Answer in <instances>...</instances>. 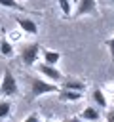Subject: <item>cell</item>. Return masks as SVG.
Listing matches in <instances>:
<instances>
[{"instance_id":"9a60e30c","label":"cell","mask_w":114,"mask_h":122,"mask_svg":"<svg viewBox=\"0 0 114 122\" xmlns=\"http://www.w3.org/2000/svg\"><path fill=\"white\" fill-rule=\"evenodd\" d=\"M10 112H11V103L8 99H0V118L10 116Z\"/></svg>"},{"instance_id":"8992f818","label":"cell","mask_w":114,"mask_h":122,"mask_svg":"<svg viewBox=\"0 0 114 122\" xmlns=\"http://www.w3.org/2000/svg\"><path fill=\"white\" fill-rule=\"evenodd\" d=\"M17 25H19V30L25 34H30V36L38 34V25L28 17H17Z\"/></svg>"},{"instance_id":"2e32d148","label":"cell","mask_w":114,"mask_h":122,"mask_svg":"<svg viewBox=\"0 0 114 122\" xmlns=\"http://www.w3.org/2000/svg\"><path fill=\"white\" fill-rule=\"evenodd\" d=\"M8 40L13 44V42H19L21 40V30H11L10 34H8Z\"/></svg>"},{"instance_id":"30bf717a","label":"cell","mask_w":114,"mask_h":122,"mask_svg":"<svg viewBox=\"0 0 114 122\" xmlns=\"http://www.w3.org/2000/svg\"><path fill=\"white\" fill-rule=\"evenodd\" d=\"M80 118L84 122H97L99 120V111L97 107H86L82 112H80Z\"/></svg>"},{"instance_id":"3957f363","label":"cell","mask_w":114,"mask_h":122,"mask_svg":"<svg viewBox=\"0 0 114 122\" xmlns=\"http://www.w3.org/2000/svg\"><path fill=\"white\" fill-rule=\"evenodd\" d=\"M40 51H42L40 44H36V42L25 44L21 48V51H19V57H21V61H23L25 67H32V65H36V61L40 57Z\"/></svg>"},{"instance_id":"5bb4252c","label":"cell","mask_w":114,"mask_h":122,"mask_svg":"<svg viewBox=\"0 0 114 122\" xmlns=\"http://www.w3.org/2000/svg\"><path fill=\"white\" fill-rule=\"evenodd\" d=\"M57 4H59V10L63 11V15H65V17H70V13H72L70 0H57Z\"/></svg>"},{"instance_id":"d6986e66","label":"cell","mask_w":114,"mask_h":122,"mask_svg":"<svg viewBox=\"0 0 114 122\" xmlns=\"http://www.w3.org/2000/svg\"><path fill=\"white\" fill-rule=\"evenodd\" d=\"M104 120H106V122H114V109L106 111V114H104Z\"/></svg>"},{"instance_id":"7c38bea8","label":"cell","mask_w":114,"mask_h":122,"mask_svg":"<svg viewBox=\"0 0 114 122\" xmlns=\"http://www.w3.org/2000/svg\"><path fill=\"white\" fill-rule=\"evenodd\" d=\"M13 51H15L13 44H11L6 36H2V38H0V55H2V57H11Z\"/></svg>"},{"instance_id":"52a82bcc","label":"cell","mask_w":114,"mask_h":122,"mask_svg":"<svg viewBox=\"0 0 114 122\" xmlns=\"http://www.w3.org/2000/svg\"><path fill=\"white\" fill-rule=\"evenodd\" d=\"M59 99L65 101V103H76L84 97V92H72V90H65V88H59Z\"/></svg>"},{"instance_id":"44dd1931","label":"cell","mask_w":114,"mask_h":122,"mask_svg":"<svg viewBox=\"0 0 114 122\" xmlns=\"http://www.w3.org/2000/svg\"><path fill=\"white\" fill-rule=\"evenodd\" d=\"M108 2H110V4H112V6H114V0H108Z\"/></svg>"},{"instance_id":"7a4b0ae2","label":"cell","mask_w":114,"mask_h":122,"mask_svg":"<svg viewBox=\"0 0 114 122\" xmlns=\"http://www.w3.org/2000/svg\"><path fill=\"white\" fill-rule=\"evenodd\" d=\"M17 93H19V84H17L13 72L10 69H6L4 74H2V80H0V95L11 97V95H17Z\"/></svg>"},{"instance_id":"4fadbf2b","label":"cell","mask_w":114,"mask_h":122,"mask_svg":"<svg viewBox=\"0 0 114 122\" xmlns=\"http://www.w3.org/2000/svg\"><path fill=\"white\" fill-rule=\"evenodd\" d=\"M0 6L8 10H15V11H25V6L19 0H0Z\"/></svg>"},{"instance_id":"e0dca14e","label":"cell","mask_w":114,"mask_h":122,"mask_svg":"<svg viewBox=\"0 0 114 122\" xmlns=\"http://www.w3.org/2000/svg\"><path fill=\"white\" fill-rule=\"evenodd\" d=\"M104 46L108 48V51H110V57L114 59V36H112V38H106V40H104Z\"/></svg>"},{"instance_id":"6da1fadb","label":"cell","mask_w":114,"mask_h":122,"mask_svg":"<svg viewBox=\"0 0 114 122\" xmlns=\"http://www.w3.org/2000/svg\"><path fill=\"white\" fill-rule=\"evenodd\" d=\"M53 92H59V86L53 84V82H48L40 76H32L30 78V99H38L42 95H48V93H53Z\"/></svg>"},{"instance_id":"5b68a950","label":"cell","mask_w":114,"mask_h":122,"mask_svg":"<svg viewBox=\"0 0 114 122\" xmlns=\"http://www.w3.org/2000/svg\"><path fill=\"white\" fill-rule=\"evenodd\" d=\"M99 10H97V0H78V6H76V11L74 15L76 17H84V15H97Z\"/></svg>"},{"instance_id":"ba28073f","label":"cell","mask_w":114,"mask_h":122,"mask_svg":"<svg viewBox=\"0 0 114 122\" xmlns=\"http://www.w3.org/2000/svg\"><path fill=\"white\" fill-rule=\"evenodd\" d=\"M63 88L65 90H72V92H84L86 90V84L78 78H72V76H65L63 78Z\"/></svg>"},{"instance_id":"9c48e42d","label":"cell","mask_w":114,"mask_h":122,"mask_svg":"<svg viewBox=\"0 0 114 122\" xmlns=\"http://www.w3.org/2000/svg\"><path fill=\"white\" fill-rule=\"evenodd\" d=\"M40 53L44 57V63H48V65H57L61 61V53L55 50H42Z\"/></svg>"},{"instance_id":"277c9868","label":"cell","mask_w":114,"mask_h":122,"mask_svg":"<svg viewBox=\"0 0 114 122\" xmlns=\"http://www.w3.org/2000/svg\"><path fill=\"white\" fill-rule=\"evenodd\" d=\"M38 72H40L42 76H46L44 80L53 82V84H59V82H63V78H65V74H63L55 65H48V63H40V65H38Z\"/></svg>"},{"instance_id":"8fae6325","label":"cell","mask_w":114,"mask_h":122,"mask_svg":"<svg viewBox=\"0 0 114 122\" xmlns=\"http://www.w3.org/2000/svg\"><path fill=\"white\" fill-rule=\"evenodd\" d=\"M91 99H93V103H95L97 107L106 109V95H104V92H103L101 88H95V90L91 92Z\"/></svg>"},{"instance_id":"ffe728a7","label":"cell","mask_w":114,"mask_h":122,"mask_svg":"<svg viewBox=\"0 0 114 122\" xmlns=\"http://www.w3.org/2000/svg\"><path fill=\"white\" fill-rule=\"evenodd\" d=\"M63 122H84V120H82L80 116H70V118H65Z\"/></svg>"},{"instance_id":"ac0fdd59","label":"cell","mask_w":114,"mask_h":122,"mask_svg":"<svg viewBox=\"0 0 114 122\" xmlns=\"http://www.w3.org/2000/svg\"><path fill=\"white\" fill-rule=\"evenodd\" d=\"M21 122H40V120H38V114H28V116H25Z\"/></svg>"},{"instance_id":"7402d4cb","label":"cell","mask_w":114,"mask_h":122,"mask_svg":"<svg viewBox=\"0 0 114 122\" xmlns=\"http://www.w3.org/2000/svg\"><path fill=\"white\" fill-rule=\"evenodd\" d=\"M0 38H2V36H0Z\"/></svg>"}]
</instances>
